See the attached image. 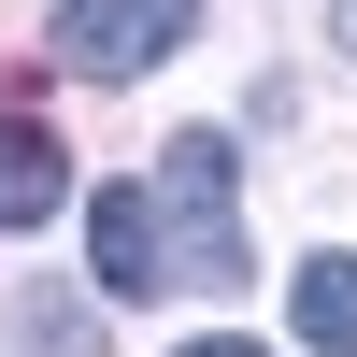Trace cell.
I'll use <instances>...</instances> for the list:
<instances>
[{
    "label": "cell",
    "mask_w": 357,
    "mask_h": 357,
    "mask_svg": "<svg viewBox=\"0 0 357 357\" xmlns=\"http://www.w3.org/2000/svg\"><path fill=\"white\" fill-rule=\"evenodd\" d=\"M186 29H200V0H57V72L129 86V72H158Z\"/></svg>",
    "instance_id": "1"
},
{
    "label": "cell",
    "mask_w": 357,
    "mask_h": 357,
    "mask_svg": "<svg viewBox=\"0 0 357 357\" xmlns=\"http://www.w3.org/2000/svg\"><path fill=\"white\" fill-rule=\"evenodd\" d=\"M158 215H172L158 186H100V200H86V257H100V286H114V301H143V286L172 272V243H158Z\"/></svg>",
    "instance_id": "2"
},
{
    "label": "cell",
    "mask_w": 357,
    "mask_h": 357,
    "mask_svg": "<svg viewBox=\"0 0 357 357\" xmlns=\"http://www.w3.org/2000/svg\"><path fill=\"white\" fill-rule=\"evenodd\" d=\"M57 200H72V158H57L43 114H0V229H43Z\"/></svg>",
    "instance_id": "3"
},
{
    "label": "cell",
    "mask_w": 357,
    "mask_h": 357,
    "mask_svg": "<svg viewBox=\"0 0 357 357\" xmlns=\"http://www.w3.org/2000/svg\"><path fill=\"white\" fill-rule=\"evenodd\" d=\"M286 329L357 357V257H301V286H286Z\"/></svg>",
    "instance_id": "4"
},
{
    "label": "cell",
    "mask_w": 357,
    "mask_h": 357,
    "mask_svg": "<svg viewBox=\"0 0 357 357\" xmlns=\"http://www.w3.org/2000/svg\"><path fill=\"white\" fill-rule=\"evenodd\" d=\"M15 357H100L86 286H29V301H15Z\"/></svg>",
    "instance_id": "5"
},
{
    "label": "cell",
    "mask_w": 357,
    "mask_h": 357,
    "mask_svg": "<svg viewBox=\"0 0 357 357\" xmlns=\"http://www.w3.org/2000/svg\"><path fill=\"white\" fill-rule=\"evenodd\" d=\"M172 357H272V343H229V329H200V343H172Z\"/></svg>",
    "instance_id": "6"
}]
</instances>
